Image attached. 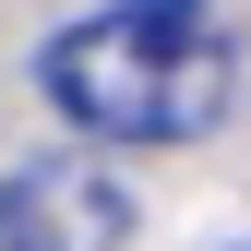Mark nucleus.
Wrapping results in <instances>:
<instances>
[{
	"label": "nucleus",
	"instance_id": "obj_1",
	"mask_svg": "<svg viewBox=\"0 0 251 251\" xmlns=\"http://www.w3.org/2000/svg\"><path fill=\"white\" fill-rule=\"evenodd\" d=\"M36 84L96 144H203L239 96V36L215 0H108L36 48Z\"/></svg>",
	"mask_w": 251,
	"mask_h": 251
},
{
	"label": "nucleus",
	"instance_id": "obj_2",
	"mask_svg": "<svg viewBox=\"0 0 251 251\" xmlns=\"http://www.w3.org/2000/svg\"><path fill=\"white\" fill-rule=\"evenodd\" d=\"M144 203L96 155H24L0 179V251H132Z\"/></svg>",
	"mask_w": 251,
	"mask_h": 251
}]
</instances>
